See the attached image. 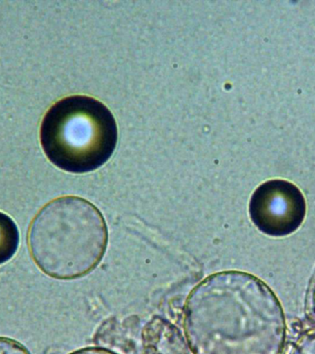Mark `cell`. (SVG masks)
<instances>
[{"label":"cell","instance_id":"5","mask_svg":"<svg viewBox=\"0 0 315 354\" xmlns=\"http://www.w3.org/2000/svg\"><path fill=\"white\" fill-rule=\"evenodd\" d=\"M19 232L12 218L0 212V265L12 259L19 248Z\"/></svg>","mask_w":315,"mask_h":354},{"label":"cell","instance_id":"7","mask_svg":"<svg viewBox=\"0 0 315 354\" xmlns=\"http://www.w3.org/2000/svg\"><path fill=\"white\" fill-rule=\"evenodd\" d=\"M0 354H30L29 351L10 339L0 337Z\"/></svg>","mask_w":315,"mask_h":354},{"label":"cell","instance_id":"8","mask_svg":"<svg viewBox=\"0 0 315 354\" xmlns=\"http://www.w3.org/2000/svg\"><path fill=\"white\" fill-rule=\"evenodd\" d=\"M312 304H314V310L315 313V289L314 292V296H312Z\"/></svg>","mask_w":315,"mask_h":354},{"label":"cell","instance_id":"6","mask_svg":"<svg viewBox=\"0 0 315 354\" xmlns=\"http://www.w3.org/2000/svg\"><path fill=\"white\" fill-rule=\"evenodd\" d=\"M292 354H315V330L308 332L298 339Z\"/></svg>","mask_w":315,"mask_h":354},{"label":"cell","instance_id":"4","mask_svg":"<svg viewBox=\"0 0 315 354\" xmlns=\"http://www.w3.org/2000/svg\"><path fill=\"white\" fill-rule=\"evenodd\" d=\"M249 213L262 234L272 237L287 236L297 231L305 218V198L292 183L270 180L254 191Z\"/></svg>","mask_w":315,"mask_h":354},{"label":"cell","instance_id":"1","mask_svg":"<svg viewBox=\"0 0 315 354\" xmlns=\"http://www.w3.org/2000/svg\"><path fill=\"white\" fill-rule=\"evenodd\" d=\"M184 325L195 354H281L283 309L272 290L242 271H222L188 296Z\"/></svg>","mask_w":315,"mask_h":354},{"label":"cell","instance_id":"3","mask_svg":"<svg viewBox=\"0 0 315 354\" xmlns=\"http://www.w3.org/2000/svg\"><path fill=\"white\" fill-rule=\"evenodd\" d=\"M40 140L52 165L69 173H90L112 157L117 145V124L111 111L98 100L69 96L47 111Z\"/></svg>","mask_w":315,"mask_h":354},{"label":"cell","instance_id":"2","mask_svg":"<svg viewBox=\"0 0 315 354\" xmlns=\"http://www.w3.org/2000/svg\"><path fill=\"white\" fill-rule=\"evenodd\" d=\"M28 243L33 261L60 281L82 278L95 270L108 245V229L98 207L82 198L49 202L30 223Z\"/></svg>","mask_w":315,"mask_h":354}]
</instances>
